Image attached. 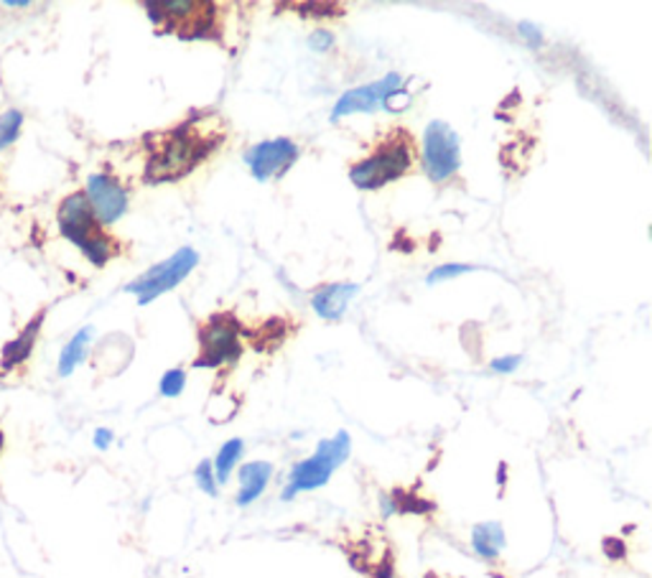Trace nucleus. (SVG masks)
<instances>
[{"instance_id": "nucleus-21", "label": "nucleus", "mask_w": 652, "mask_h": 578, "mask_svg": "<svg viewBox=\"0 0 652 578\" xmlns=\"http://www.w3.org/2000/svg\"><path fill=\"white\" fill-rule=\"evenodd\" d=\"M183 388H187V373H183V369H168V373L161 377V385H158V390H161V396L164 398H179L181 392H183Z\"/></svg>"}, {"instance_id": "nucleus-12", "label": "nucleus", "mask_w": 652, "mask_h": 578, "mask_svg": "<svg viewBox=\"0 0 652 578\" xmlns=\"http://www.w3.org/2000/svg\"><path fill=\"white\" fill-rule=\"evenodd\" d=\"M357 283H329L311 296V306L324 321H340L357 296Z\"/></svg>"}, {"instance_id": "nucleus-26", "label": "nucleus", "mask_w": 652, "mask_h": 578, "mask_svg": "<svg viewBox=\"0 0 652 578\" xmlns=\"http://www.w3.org/2000/svg\"><path fill=\"white\" fill-rule=\"evenodd\" d=\"M332 44H334V36L329 34V31H313V34L309 36V46L313 51H319V54H324V51H329L332 49Z\"/></svg>"}, {"instance_id": "nucleus-9", "label": "nucleus", "mask_w": 652, "mask_h": 578, "mask_svg": "<svg viewBox=\"0 0 652 578\" xmlns=\"http://www.w3.org/2000/svg\"><path fill=\"white\" fill-rule=\"evenodd\" d=\"M298 156L301 151L291 138H271V141H260L245 151V164L250 166L258 181H271L286 174Z\"/></svg>"}, {"instance_id": "nucleus-27", "label": "nucleus", "mask_w": 652, "mask_h": 578, "mask_svg": "<svg viewBox=\"0 0 652 578\" xmlns=\"http://www.w3.org/2000/svg\"><path fill=\"white\" fill-rule=\"evenodd\" d=\"M112 441H115V436H112L110 428H97L95 430V449L107 451V449H110Z\"/></svg>"}, {"instance_id": "nucleus-19", "label": "nucleus", "mask_w": 652, "mask_h": 578, "mask_svg": "<svg viewBox=\"0 0 652 578\" xmlns=\"http://www.w3.org/2000/svg\"><path fill=\"white\" fill-rule=\"evenodd\" d=\"M23 115L19 110H5L0 115V151H5L21 133Z\"/></svg>"}, {"instance_id": "nucleus-15", "label": "nucleus", "mask_w": 652, "mask_h": 578, "mask_svg": "<svg viewBox=\"0 0 652 578\" xmlns=\"http://www.w3.org/2000/svg\"><path fill=\"white\" fill-rule=\"evenodd\" d=\"M286 339H288V316L286 319L275 316V319H268L260 323L258 329L250 331V342L258 352H271L278 344L286 342Z\"/></svg>"}, {"instance_id": "nucleus-10", "label": "nucleus", "mask_w": 652, "mask_h": 578, "mask_svg": "<svg viewBox=\"0 0 652 578\" xmlns=\"http://www.w3.org/2000/svg\"><path fill=\"white\" fill-rule=\"evenodd\" d=\"M401 82H403L401 74L393 72V74L382 76V80H378V82L347 90L340 99H336V105L332 110V122H340L342 118H347V115H355V113L380 110V107L386 105L390 92L401 90Z\"/></svg>"}, {"instance_id": "nucleus-8", "label": "nucleus", "mask_w": 652, "mask_h": 578, "mask_svg": "<svg viewBox=\"0 0 652 578\" xmlns=\"http://www.w3.org/2000/svg\"><path fill=\"white\" fill-rule=\"evenodd\" d=\"M424 166L431 181L443 184L454 179L462 166V149H459L457 130L443 120H431L424 133Z\"/></svg>"}, {"instance_id": "nucleus-4", "label": "nucleus", "mask_w": 652, "mask_h": 578, "mask_svg": "<svg viewBox=\"0 0 652 578\" xmlns=\"http://www.w3.org/2000/svg\"><path fill=\"white\" fill-rule=\"evenodd\" d=\"M57 220H59L61 235H64L69 243H74L92 266L103 268L107 260L118 252L112 237L105 233L103 225H99L95 212H92V207L87 202V197H84L82 191H76V194L67 197L64 202H61Z\"/></svg>"}, {"instance_id": "nucleus-1", "label": "nucleus", "mask_w": 652, "mask_h": 578, "mask_svg": "<svg viewBox=\"0 0 652 578\" xmlns=\"http://www.w3.org/2000/svg\"><path fill=\"white\" fill-rule=\"evenodd\" d=\"M225 133L214 128L212 118H191L149 141L151 156L145 164V181L164 184L189 176L222 143Z\"/></svg>"}, {"instance_id": "nucleus-16", "label": "nucleus", "mask_w": 652, "mask_h": 578, "mask_svg": "<svg viewBox=\"0 0 652 578\" xmlns=\"http://www.w3.org/2000/svg\"><path fill=\"white\" fill-rule=\"evenodd\" d=\"M90 339H92V327H84L76 331V334L69 339L64 350L59 354V375L61 377H69L74 373L76 367H80V362L87 357V346H90Z\"/></svg>"}, {"instance_id": "nucleus-7", "label": "nucleus", "mask_w": 652, "mask_h": 578, "mask_svg": "<svg viewBox=\"0 0 652 578\" xmlns=\"http://www.w3.org/2000/svg\"><path fill=\"white\" fill-rule=\"evenodd\" d=\"M197 266H199V252L194 248H181L176 250L171 258L164 260V263L153 266L151 271L138 275L133 283H128L126 291L135 293L138 304L145 306L151 304V300H156L161 293H168L179 286V283L187 279Z\"/></svg>"}, {"instance_id": "nucleus-11", "label": "nucleus", "mask_w": 652, "mask_h": 578, "mask_svg": "<svg viewBox=\"0 0 652 578\" xmlns=\"http://www.w3.org/2000/svg\"><path fill=\"white\" fill-rule=\"evenodd\" d=\"M84 197H87L99 225H112L128 212V191L107 174H92Z\"/></svg>"}, {"instance_id": "nucleus-24", "label": "nucleus", "mask_w": 652, "mask_h": 578, "mask_svg": "<svg viewBox=\"0 0 652 578\" xmlns=\"http://www.w3.org/2000/svg\"><path fill=\"white\" fill-rule=\"evenodd\" d=\"M408 105H411V92H405V90H395V92H390L388 95V99H386V110L388 113H403V110H408Z\"/></svg>"}, {"instance_id": "nucleus-13", "label": "nucleus", "mask_w": 652, "mask_h": 578, "mask_svg": "<svg viewBox=\"0 0 652 578\" xmlns=\"http://www.w3.org/2000/svg\"><path fill=\"white\" fill-rule=\"evenodd\" d=\"M273 464L271 461H248V464L240 467V489H237L235 503L237 507H248L258 503L263 497L273 476Z\"/></svg>"}, {"instance_id": "nucleus-25", "label": "nucleus", "mask_w": 652, "mask_h": 578, "mask_svg": "<svg viewBox=\"0 0 652 578\" xmlns=\"http://www.w3.org/2000/svg\"><path fill=\"white\" fill-rule=\"evenodd\" d=\"M520 362H523L520 354H508V357H497L489 362V367H493V373H497V375H510L520 367Z\"/></svg>"}, {"instance_id": "nucleus-2", "label": "nucleus", "mask_w": 652, "mask_h": 578, "mask_svg": "<svg viewBox=\"0 0 652 578\" xmlns=\"http://www.w3.org/2000/svg\"><path fill=\"white\" fill-rule=\"evenodd\" d=\"M416 161V143L411 130L393 128L380 138V143L370 151V156L359 158L349 168V181L363 191L382 189L386 184L403 179Z\"/></svg>"}, {"instance_id": "nucleus-20", "label": "nucleus", "mask_w": 652, "mask_h": 578, "mask_svg": "<svg viewBox=\"0 0 652 578\" xmlns=\"http://www.w3.org/2000/svg\"><path fill=\"white\" fill-rule=\"evenodd\" d=\"M288 8L298 11V15H309V19H329V15L344 13V5L340 3H288Z\"/></svg>"}, {"instance_id": "nucleus-17", "label": "nucleus", "mask_w": 652, "mask_h": 578, "mask_svg": "<svg viewBox=\"0 0 652 578\" xmlns=\"http://www.w3.org/2000/svg\"><path fill=\"white\" fill-rule=\"evenodd\" d=\"M245 453V444L242 438H229V441L222 444V449L217 451V457L212 461V469H214V480L217 484H227L229 476H233L235 467L240 464Z\"/></svg>"}, {"instance_id": "nucleus-29", "label": "nucleus", "mask_w": 652, "mask_h": 578, "mask_svg": "<svg viewBox=\"0 0 652 578\" xmlns=\"http://www.w3.org/2000/svg\"><path fill=\"white\" fill-rule=\"evenodd\" d=\"M8 8H26L28 0H5Z\"/></svg>"}, {"instance_id": "nucleus-3", "label": "nucleus", "mask_w": 652, "mask_h": 578, "mask_svg": "<svg viewBox=\"0 0 652 578\" xmlns=\"http://www.w3.org/2000/svg\"><path fill=\"white\" fill-rule=\"evenodd\" d=\"M158 34L179 38H217L220 36V5L210 0H164V3H143Z\"/></svg>"}, {"instance_id": "nucleus-23", "label": "nucleus", "mask_w": 652, "mask_h": 578, "mask_svg": "<svg viewBox=\"0 0 652 578\" xmlns=\"http://www.w3.org/2000/svg\"><path fill=\"white\" fill-rule=\"evenodd\" d=\"M472 271H477V268H474V266H464V263H447V266H439V268H436V271L428 273L426 283H428V286H436V283L449 281V279H459V275L472 273Z\"/></svg>"}, {"instance_id": "nucleus-22", "label": "nucleus", "mask_w": 652, "mask_h": 578, "mask_svg": "<svg viewBox=\"0 0 652 578\" xmlns=\"http://www.w3.org/2000/svg\"><path fill=\"white\" fill-rule=\"evenodd\" d=\"M194 480H197V487L202 489L204 495L217 497L220 484H217V480H214V469H212V461L210 459L199 461L197 469H194Z\"/></svg>"}, {"instance_id": "nucleus-14", "label": "nucleus", "mask_w": 652, "mask_h": 578, "mask_svg": "<svg viewBox=\"0 0 652 578\" xmlns=\"http://www.w3.org/2000/svg\"><path fill=\"white\" fill-rule=\"evenodd\" d=\"M505 545H508V538H505L502 522L485 520L472 528V548L482 561H497Z\"/></svg>"}, {"instance_id": "nucleus-6", "label": "nucleus", "mask_w": 652, "mask_h": 578, "mask_svg": "<svg viewBox=\"0 0 652 578\" xmlns=\"http://www.w3.org/2000/svg\"><path fill=\"white\" fill-rule=\"evenodd\" d=\"M242 357V327L235 319V314L222 311L212 314L202 327H199V354L194 367L217 369L225 365H235Z\"/></svg>"}, {"instance_id": "nucleus-30", "label": "nucleus", "mask_w": 652, "mask_h": 578, "mask_svg": "<svg viewBox=\"0 0 652 578\" xmlns=\"http://www.w3.org/2000/svg\"><path fill=\"white\" fill-rule=\"evenodd\" d=\"M3 446H5V436H3V430H0V453H3Z\"/></svg>"}, {"instance_id": "nucleus-5", "label": "nucleus", "mask_w": 652, "mask_h": 578, "mask_svg": "<svg viewBox=\"0 0 652 578\" xmlns=\"http://www.w3.org/2000/svg\"><path fill=\"white\" fill-rule=\"evenodd\" d=\"M349 451H352V438L347 430H336L334 438L319 441L317 451H313L309 459L298 461V464L291 467L288 484L281 495L283 503H291V499L301 495V492H313L329 484L336 469L349 459Z\"/></svg>"}, {"instance_id": "nucleus-18", "label": "nucleus", "mask_w": 652, "mask_h": 578, "mask_svg": "<svg viewBox=\"0 0 652 578\" xmlns=\"http://www.w3.org/2000/svg\"><path fill=\"white\" fill-rule=\"evenodd\" d=\"M42 319H44V314L36 316V319L31 321L28 327L21 331V337L15 339V342H11V344L5 346V352H3V365L5 367H13V365H19V362H26L28 359V354H31V350H34V344H36L38 329H42Z\"/></svg>"}, {"instance_id": "nucleus-28", "label": "nucleus", "mask_w": 652, "mask_h": 578, "mask_svg": "<svg viewBox=\"0 0 652 578\" xmlns=\"http://www.w3.org/2000/svg\"><path fill=\"white\" fill-rule=\"evenodd\" d=\"M520 31H523V36L527 38V42H531L533 46H541L543 44V36H541V31L533 26V23H520Z\"/></svg>"}]
</instances>
